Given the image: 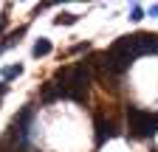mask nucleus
Masks as SVG:
<instances>
[{
  "label": "nucleus",
  "mask_w": 158,
  "mask_h": 152,
  "mask_svg": "<svg viewBox=\"0 0 158 152\" xmlns=\"http://www.w3.org/2000/svg\"><path fill=\"white\" fill-rule=\"evenodd\" d=\"M127 118H130V130H133V135H138V138H147V135H152V132H158V118H152L150 113L130 110V113H127Z\"/></svg>",
  "instance_id": "obj_1"
},
{
  "label": "nucleus",
  "mask_w": 158,
  "mask_h": 152,
  "mask_svg": "<svg viewBox=\"0 0 158 152\" xmlns=\"http://www.w3.org/2000/svg\"><path fill=\"white\" fill-rule=\"evenodd\" d=\"M48 51H51V42H48V40H45V37H40V40H37V42H34V48H31V54H34V56H37V59H40V56H45V54H48Z\"/></svg>",
  "instance_id": "obj_2"
},
{
  "label": "nucleus",
  "mask_w": 158,
  "mask_h": 152,
  "mask_svg": "<svg viewBox=\"0 0 158 152\" xmlns=\"http://www.w3.org/2000/svg\"><path fill=\"white\" fill-rule=\"evenodd\" d=\"M54 23H56V26H73V23H76V14H68V11H65V14L54 17Z\"/></svg>",
  "instance_id": "obj_3"
},
{
  "label": "nucleus",
  "mask_w": 158,
  "mask_h": 152,
  "mask_svg": "<svg viewBox=\"0 0 158 152\" xmlns=\"http://www.w3.org/2000/svg\"><path fill=\"white\" fill-rule=\"evenodd\" d=\"M20 73H23V65H9V68H3V79H14Z\"/></svg>",
  "instance_id": "obj_4"
},
{
  "label": "nucleus",
  "mask_w": 158,
  "mask_h": 152,
  "mask_svg": "<svg viewBox=\"0 0 158 152\" xmlns=\"http://www.w3.org/2000/svg\"><path fill=\"white\" fill-rule=\"evenodd\" d=\"M141 14H144L141 6H133V9H130V20H141Z\"/></svg>",
  "instance_id": "obj_5"
},
{
  "label": "nucleus",
  "mask_w": 158,
  "mask_h": 152,
  "mask_svg": "<svg viewBox=\"0 0 158 152\" xmlns=\"http://www.w3.org/2000/svg\"><path fill=\"white\" fill-rule=\"evenodd\" d=\"M150 17H158V3H155V6H150Z\"/></svg>",
  "instance_id": "obj_6"
},
{
  "label": "nucleus",
  "mask_w": 158,
  "mask_h": 152,
  "mask_svg": "<svg viewBox=\"0 0 158 152\" xmlns=\"http://www.w3.org/2000/svg\"><path fill=\"white\" fill-rule=\"evenodd\" d=\"M3 93H6V85H3V82H0V96H3Z\"/></svg>",
  "instance_id": "obj_7"
}]
</instances>
